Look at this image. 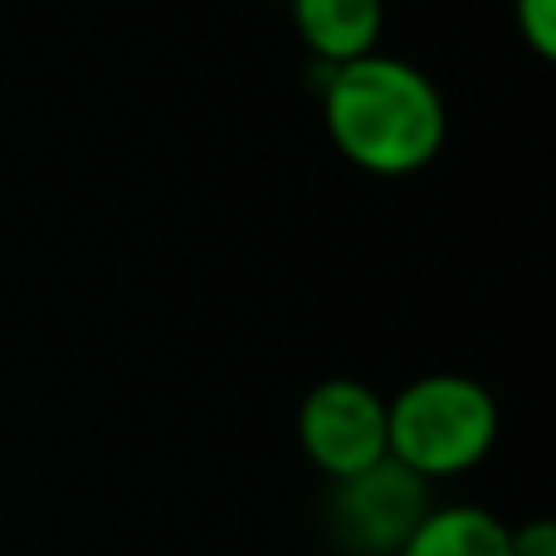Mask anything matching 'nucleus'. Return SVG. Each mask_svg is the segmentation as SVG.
Segmentation results:
<instances>
[{
  "label": "nucleus",
  "instance_id": "nucleus-1",
  "mask_svg": "<svg viewBox=\"0 0 556 556\" xmlns=\"http://www.w3.org/2000/svg\"><path fill=\"white\" fill-rule=\"evenodd\" d=\"M323 123L332 147L371 176H410L430 166L450 132V113L425 68L366 54L323 78Z\"/></svg>",
  "mask_w": 556,
  "mask_h": 556
},
{
  "label": "nucleus",
  "instance_id": "nucleus-2",
  "mask_svg": "<svg viewBox=\"0 0 556 556\" xmlns=\"http://www.w3.org/2000/svg\"><path fill=\"white\" fill-rule=\"evenodd\" d=\"M493 440H498V405L473 376L434 371L386 401V454L425 483L479 469Z\"/></svg>",
  "mask_w": 556,
  "mask_h": 556
},
{
  "label": "nucleus",
  "instance_id": "nucleus-3",
  "mask_svg": "<svg viewBox=\"0 0 556 556\" xmlns=\"http://www.w3.org/2000/svg\"><path fill=\"white\" fill-rule=\"evenodd\" d=\"M298 444L332 483L376 469L386 454V401L352 376L317 381L298 405Z\"/></svg>",
  "mask_w": 556,
  "mask_h": 556
},
{
  "label": "nucleus",
  "instance_id": "nucleus-4",
  "mask_svg": "<svg viewBox=\"0 0 556 556\" xmlns=\"http://www.w3.org/2000/svg\"><path fill=\"white\" fill-rule=\"evenodd\" d=\"M425 513H430L425 479H415L395 459H381L376 469L342 479L327 503L332 538L352 556H395L425 522Z\"/></svg>",
  "mask_w": 556,
  "mask_h": 556
},
{
  "label": "nucleus",
  "instance_id": "nucleus-5",
  "mask_svg": "<svg viewBox=\"0 0 556 556\" xmlns=\"http://www.w3.org/2000/svg\"><path fill=\"white\" fill-rule=\"evenodd\" d=\"M298 39L323 68H342L352 59L376 54L381 39V0H288Z\"/></svg>",
  "mask_w": 556,
  "mask_h": 556
},
{
  "label": "nucleus",
  "instance_id": "nucleus-6",
  "mask_svg": "<svg viewBox=\"0 0 556 556\" xmlns=\"http://www.w3.org/2000/svg\"><path fill=\"white\" fill-rule=\"evenodd\" d=\"M395 556H508V528L483 508H430Z\"/></svg>",
  "mask_w": 556,
  "mask_h": 556
},
{
  "label": "nucleus",
  "instance_id": "nucleus-7",
  "mask_svg": "<svg viewBox=\"0 0 556 556\" xmlns=\"http://www.w3.org/2000/svg\"><path fill=\"white\" fill-rule=\"evenodd\" d=\"M513 20H518V35L528 39L532 54H556V0H513Z\"/></svg>",
  "mask_w": 556,
  "mask_h": 556
},
{
  "label": "nucleus",
  "instance_id": "nucleus-8",
  "mask_svg": "<svg viewBox=\"0 0 556 556\" xmlns=\"http://www.w3.org/2000/svg\"><path fill=\"white\" fill-rule=\"evenodd\" d=\"M508 556H556V528L547 518L508 528Z\"/></svg>",
  "mask_w": 556,
  "mask_h": 556
}]
</instances>
